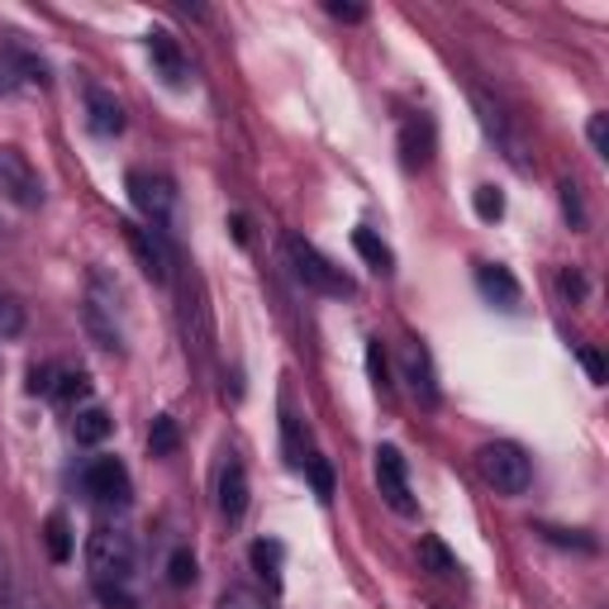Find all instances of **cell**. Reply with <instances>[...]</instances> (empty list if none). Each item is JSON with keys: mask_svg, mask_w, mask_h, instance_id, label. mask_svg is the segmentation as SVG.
<instances>
[{"mask_svg": "<svg viewBox=\"0 0 609 609\" xmlns=\"http://www.w3.org/2000/svg\"><path fill=\"white\" fill-rule=\"evenodd\" d=\"M24 329V309L10 301V295H0V343L5 339H15V333Z\"/></svg>", "mask_w": 609, "mask_h": 609, "instance_id": "obj_26", "label": "cell"}, {"mask_svg": "<svg viewBox=\"0 0 609 609\" xmlns=\"http://www.w3.org/2000/svg\"><path fill=\"white\" fill-rule=\"evenodd\" d=\"M44 538H48V557H53V562H68L72 557V528H68L62 514H53V520L44 524Z\"/></svg>", "mask_w": 609, "mask_h": 609, "instance_id": "obj_20", "label": "cell"}, {"mask_svg": "<svg viewBox=\"0 0 609 609\" xmlns=\"http://www.w3.org/2000/svg\"><path fill=\"white\" fill-rule=\"evenodd\" d=\"M476 466H482L486 486H496L500 496H524L534 482V466H528L520 443H486L476 452Z\"/></svg>", "mask_w": 609, "mask_h": 609, "instance_id": "obj_4", "label": "cell"}, {"mask_svg": "<svg viewBox=\"0 0 609 609\" xmlns=\"http://www.w3.org/2000/svg\"><path fill=\"white\" fill-rule=\"evenodd\" d=\"M557 287H562L567 301H581V295H586V281H581V271H562V277H557Z\"/></svg>", "mask_w": 609, "mask_h": 609, "instance_id": "obj_32", "label": "cell"}, {"mask_svg": "<svg viewBox=\"0 0 609 609\" xmlns=\"http://www.w3.org/2000/svg\"><path fill=\"white\" fill-rule=\"evenodd\" d=\"M20 609H38V605H24V600H20Z\"/></svg>", "mask_w": 609, "mask_h": 609, "instance_id": "obj_36", "label": "cell"}, {"mask_svg": "<svg viewBox=\"0 0 609 609\" xmlns=\"http://www.w3.org/2000/svg\"><path fill=\"white\" fill-rule=\"evenodd\" d=\"M219 609H271V605L248 586H229L224 595H219Z\"/></svg>", "mask_w": 609, "mask_h": 609, "instance_id": "obj_24", "label": "cell"}, {"mask_svg": "<svg viewBox=\"0 0 609 609\" xmlns=\"http://www.w3.org/2000/svg\"><path fill=\"white\" fill-rule=\"evenodd\" d=\"M586 134H590V148L600 153V158H609V120H605V114H590Z\"/></svg>", "mask_w": 609, "mask_h": 609, "instance_id": "obj_29", "label": "cell"}, {"mask_svg": "<svg viewBox=\"0 0 609 609\" xmlns=\"http://www.w3.org/2000/svg\"><path fill=\"white\" fill-rule=\"evenodd\" d=\"M353 248L367 257V263L377 267V271H391V248H386V243H381L372 229H357V233H353Z\"/></svg>", "mask_w": 609, "mask_h": 609, "instance_id": "obj_19", "label": "cell"}, {"mask_svg": "<svg viewBox=\"0 0 609 609\" xmlns=\"http://www.w3.org/2000/svg\"><path fill=\"white\" fill-rule=\"evenodd\" d=\"M581 362H586V372H590V377H595V381H605V362H600V357H595V353H590V348H586V353H581Z\"/></svg>", "mask_w": 609, "mask_h": 609, "instance_id": "obj_35", "label": "cell"}, {"mask_svg": "<svg viewBox=\"0 0 609 609\" xmlns=\"http://www.w3.org/2000/svg\"><path fill=\"white\" fill-rule=\"evenodd\" d=\"M72 429H76V443H106L110 429H114V419H110V414L100 410V405H90V410L76 414Z\"/></svg>", "mask_w": 609, "mask_h": 609, "instance_id": "obj_17", "label": "cell"}, {"mask_svg": "<svg viewBox=\"0 0 609 609\" xmlns=\"http://www.w3.org/2000/svg\"><path fill=\"white\" fill-rule=\"evenodd\" d=\"M0 609H20V590H15V576H10L5 548H0Z\"/></svg>", "mask_w": 609, "mask_h": 609, "instance_id": "obj_27", "label": "cell"}, {"mask_svg": "<svg viewBox=\"0 0 609 609\" xmlns=\"http://www.w3.org/2000/svg\"><path fill=\"white\" fill-rule=\"evenodd\" d=\"M429 158H434V124L424 114L419 120H405L400 124V162L414 172V167H424Z\"/></svg>", "mask_w": 609, "mask_h": 609, "instance_id": "obj_14", "label": "cell"}, {"mask_svg": "<svg viewBox=\"0 0 609 609\" xmlns=\"http://www.w3.org/2000/svg\"><path fill=\"white\" fill-rule=\"evenodd\" d=\"M287 257H291V271L305 281L309 291L333 295V301H348V295H353V281L343 277V267H333L315 243L301 239V233H287Z\"/></svg>", "mask_w": 609, "mask_h": 609, "instance_id": "obj_3", "label": "cell"}, {"mask_svg": "<svg viewBox=\"0 0 609 609\" xmlns=\"http://www.w3.org/2000/svg\"><path fill=\"white\" fill-rule=\"evenodd\" d=\"M124 239H129V248H134L138 267H144V277L162 287V281L172 277V253H167V239L158 229H148V224H124Z\"/></svg>", "mask_w": 609, "mask_h": 609, "instance_id": "obj_7", "label": "cell"}, {"mask_svg": "<svg viewBox=\"0 0 609 609\" xmlns=\"http://www.w3.org/2000/svg\"><path fill=\"white\" fill-rule=\"evenodd\" d=\"M476 287H482L486 301H496L500 309H514V305H520V281H514L504 267H496V263L476 267Z\"/></svg>", "mask_w": 609, "mask_h": 609, "instance_id": "obj_15", "label": "cell"}, {"mask_svg": "<svg viewBox=\"0 0 609 609\" xmlns=\"http://www.w3.org/2000/svg\"><path fill=\"white\" fill-rule=\"evenodd\" d=\"M86 124H90V134H100V138H114L124 129V106L106 86H86Z\"/></svg>", "mask_w": 609, "mask_h": 609, "instance_id": "obj_10", "label": "cell"}, {"mask_svg": "<svg viewBox=\"0 0 609 609\" xmlns=\"http://www.w3.org/2000/svg\"><path fill=\"white\" fill-rule=\"evenodd\" d=\"M305 466H309V476H315V490H319V496H324V500H329V496H333V472H329V462H319V458H309Z\"/></svg>", "mask_w": 609, "mask_h": 609, "instance_id": "obj_31", "label": "cell"}, {"mask_svg": "<svg viewBox=\"0 0 609 609\" xmlns=\"http://www.w3.org/2000/svg\"><path fill=\"white\" fill-rule=\"evenodd\" d=\"M419 562L429 567V572H438V576H448V572H458V557H452L443 543H438L434 534L429 538H419Z\"/></svg>", "mask_w": 609, "mask_h": 609, "instance_id": "obj_18", "label": "cell"}, {"mask_svg": "<svg viewBox=\"0 0 609 609\" xmlns=\"http://www.w3.org/2000/svg\"><path fill=\"white\" fill-rule=\"evenodd\" d=\"M148 58H153V68H158V76L167 86H186V76H191V68H186V58H181V48H176V38L172 34H148Z\"/></svg>", "mask_w": 609, "mask_h": 609, "instance_id": "obj_11", "label": "cell"}, {"mask_svg": "<svg viewBox=\"0 0 609 609\" xmlns=\"http://www.w3.org/2000/svg\"><path fill=\"white\" fill-rule=\"evenodd\" d=\"M53 391L48 395H58V400H76V395H86L90 391V381H86V372H53Z\"/></svg>", "mask_w": 609, "mask_h": 609, "instance_id": "obj_22", "label": "cell"}, {"mask_svg": "<svg viewBox=\"0 0 609 609\" xmlns=\"http://www.w3.org/2000/svg\"><path fill=\"white\" fill-rule=\"evenodd\" d=\"M562 210H567V219H572L576 229L586 224V210H581V196H576V186H572V181H562Z\"/></svg>", "mask_w": 609, "mask_h": 609, "instance_id": "obj_30", "label": "cell"}, {"mask_svg": "<svg viewBox=\"0 0 609 609\" xmlns=\"http://www.w3.org/2000/svg\"><path fill=\"white\" fill-rule=\"evenodd\" d=\"M377 486L386 504L395 514H414V496H410V472H405V458L400 448H377Z\"/></svg>", "mask_w": 609, "mask_h": 609, "instance_id": "obj_9", "label": "cell"}, {"mask_svg": "<svg viewBox=\"0 0 609 609\" xmlns=\"http://www.w3.org/2000/svg\"><path fill=\"white\" fill-rule=\"evenodd\" d=\"M181 443V434H176V419H153V434H148V448H153V458H172Z\"/></svg>", "mask_w": 609, "mask_h": 609, "instance_id": "obj_21", "label": "cell"}, {"mask_svg": "<svg viewBox=\"0 0 609 609\" xmlns=\"http://www.w3.org/2000/svg\"><path fill=\"white\" fill-rule=\"evenodd\" d=\"M90 590L110 609H134V543L120 528H96L86 538Z\"/></svg>", "mask_w": 609, "mask_h": 609, "instance_id": "obj_1", "label": "cell"}, {"mask_svg": "<svg viewBox=\"0 0 609 609\" xmlns=\"http://www.w3.org/2000/svg\"><path fill=\"white\" fill-rule=\"evenodd\" d=\"M329 15H333V20L357 24V20H367V10H362V5H343V0H329Z\"/></svg>", "mask_w": 609, "mask_h": 609, "instance_id": "obj_33", "label": "cell"}, {"mask_svg": "<svg viewBox=\"0 0 609 609\" xmlns=\"http://www.w3.org/2000/svg\"><path fill=\"white\" fill-rule=\"evenodd\" d=\"M253 567H257V572H263V576H271V581H277L281 572H277V567H281V543H253Z\"/></svg>", "mask_w": 609, "mask_h": 609, "instance_id": "obj_23", "label": "cell"}, {"mask_svg": "<svg viewBox=\"0 0 609 609\" xmlns=\"http://www.w3.org/2000/svg\"><path fill=\"white\" fill-rule=\"evenodd\" d=\"M367 367H372V377H377V386L386 381V362H381V343H372L367 348Z\"/></svg>", "mask_w": 609, "mask_h": 609, "instance_id": "obj_34", "label": "cell"}, {"mask_svg": "<svg viewBox=\"0 0 609 609\" xmlns=\"http://www.w3.org/2000/svg\"><path fill=\"white\" fill-rule=\"evenodd\" d=\"M86 333L96 339V348L106 353H120L124 348V309H120V287L106 277V271H90V287H86V305H82Z\"/></svg>", "mask_w": 609, "mask_h": 609, "instance_id": "obj_2", "label": "cell"}, {"mask_svg": "<svg viewBox=\"0 0 609 609\" xmlns=\"http://www.w3.org/2000/svg\"><path fill=\"white\" fill-rule=\"evenodd\" d=\"M0 196L20 205V210H34L44 200V181H38V172L20 148H0Z\"/></svg>", "mask_w": 609, "mask_h": 609, "instance_id": "obj_6", "label": "cell"}, {"mask_svg": "<svg viewBox=\"0 0 609 609\" xmlns=\"http://www.w3.org/2000/svg\"><path fill=\"white\" fill-rule=\"evenodd\" d=\"M20 82H44V68L29 53H20V48H5L0 53V96H10Z\"/></svg>", "mask_w": 609, "mask_h": 609, "instance_id": "obj_16", "label": "cell"}, {"mask_svg": "<svg viewBox=\"0 0 609 609\" xmlns=\"http://www.w3.org/2000/svg\"><path fill=\"white\" fill-rule=\"evenodd\" d=\"M129 200L138 205V215L148 219V229H167L172 224V210H176V191L172 181L158 176V172H129Z\"/></svg>", "mask_w": 609, "mask_h": 609, "instance_id": "obj_5", "label": "cell"}, {"mask_svg": "<svg viewBox=\"0 0 609 609\" xmlns=\"http://www.w3.org/2000/svg\"><path fill=\"white\" fill-rule=\"evenodd\" d=\"M219 510H224L229 524H239L243 510H248V472H243V462H224V472H219Z\"/></svg>", "mask_w": 609, "mask_h": 609, "instance_id": "obj_13", "label": "cell"}, {"mask_svg": "<svg viewBox=\"0 0 609 609\" xmlns=\"http://www.w3.org/2000/svg\"><path fill=\"white\" fill-rule=\"evenodd\" d=\"M400 372H405L410 391L424 400V405H434L438 400V386H434V367H429V353H424L419 343H405L400 348Z\"/></svg>", "mask_w": 609, "mask_h": 609, "instance_id": "obj_12", "label": "cell"}, {"mask_svg": "<svg viewBox=\"0 0 609 609\" xmlns=\"http://www.w3.org/2000/svg\"><path fill=\"white\" fill-rule=\"evenodd\" d=\"M86 496H96L100 504H129V496H134V486H129V472L120 458H96L86 466Z\"/></svg>", "mask_w": 609, "mask_h": 609, "instance_id": "obj_8", "label": "cell"}, {"mask_svg": "<svg viewBox=\"0 0 609 609\" xmlns=\"http://www.w3.org/2000/svg\"><path fill=\"white\" fill-rule=\"evenodd\" d=\"M167 581H172V586H191V581H196V557H191L186 548L172 552V562H167Z\"/></svg>", "mask_w": 609, "mask_h": 609, "instance_id": "obj_25", "label": "cell"}, {"mask_svg": "<svg viewBox=\"0 0 609 609\" xmlns=\"http://www.w3.org/2000/svg\"><path fill=\"white\" fill-rule=\"evenodd\" d=\"M476 215H482V219H500V215H504V196H500L496 186H482V191H476Z\"/></svg>", "mask_w": 609, "mask_h": 609, "instance_id": "obj_28", "label": "cell"}]
</instances>
